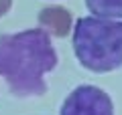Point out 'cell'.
I'll return each instance as SVG.
<instances>
[{
	"instance_id": "cell-1",
	"label": "cell",
	"mask_w": 122,
	"mask_h": 115,
	"mask_svg": "<svg viewBox=\"0 0 122 115\" xmlns=\"http://www.w3.org/2000/svg\"><path fill=\"white\" fill-rule=\"evenodd\" d=\"M57 67V53L43 28L0 34V77L16 97H39L47 91L45 75Z\"/></svg>"
},
{
	"instance_id": "cell-2",
	"label": "cell",
	"mask_w": 122,
	"mask_h": 115,
	"mask_svg": "<svg viewBox=\"0 0 122 115\" xmlns=\"http://www.w3.org/2000/svg\"><path fill=\"white\" fill-rule=\"evenodd\" d=\"M73 53L92 73L122 67V22L104 16H83L73 26Z\"/></svg>"
},
{
	"instance_id": "cell-3",
	"label": "cell",
	"mask_w": 122,
	"mask_h": 115,
	"mask_svg": "<svg viewBox=\"0 0 122 115\" xmlns=\"http://www.w3.org/2000/svg\"><path fill=\"white\" fill-rule=\"evenodd\" d=\"M59 115H114V105L104 89L79 85L65 97Z\"/></svg>"
},
{
	"instance_id": "cell-4",
	"label": "cell",
	"mask_w": 122,
	"mask_h": 115,
	"mask_svg": "<svg viewBox=\"0 0 122 115\" xmlns=\"http://www.w3.org/2000/svg\"><path fill=\"white\" fill-rule=\"evenodd\" d=\"M39 24L47 34L63 38L71 30V12L63 6H47L39 12Z\"/></svg>"
},
{
	"instance_id": "cell-5",
	"label": "cell",
	"mask_w": 122,
	"mask_h": 115,
	"mask_svg": "<svg viewBox=\"0 0 122 115\" xmlns=\"http://www.w3.org/2000/svg\"><path fill=\"white\" fill-rule=\"evenodd\" d=\"M86 6L94 16L122 18V0H86Z\"/></svg>"
},
{
	"instance_id": "cell-6",
	"label": "cell",
	"mask_w": 122,
	"mask_h": 115,
	"mask_svg": "<svg viewBox=\"0 0 122 115\" xmlns=\"http://www.w3.org/2000/svg\"><path fill=\"white\" fill-rule=\"evenodd\" d=\"M12 6V0H0V16H4Z\"/></svg>"
}]
</instances>
